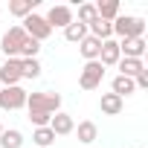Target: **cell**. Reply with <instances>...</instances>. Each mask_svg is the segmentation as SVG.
<instances>
[{
  "mask_svg": "<svg viewBox=\"0 0 148 148\" xmlns=\"http://www.w3.org/2000/svg\"><path fill=\"white\" fill-rule=\"evenodd\" d=\"M96 15L102 18V21H108V23H113L116 18H119V0H99L96 3Z\"/></svg>",
  "mask_w": 148,
  "mask_h": 148,
  "instance_id": "cell-16",
  "label": "cell"
},
{
  "mask_svg": "<svg viewBox=\"0 0 148 148\" xmlns=\"http://www.w3.org/2000/svg\"><path fill=\"white\" fill-rule=\"evenodd\" d=\"M0 148H23V134L18 128H9L0 134Z\"/></svg>",
  "mask_w": 148,
  "mask_h": 148,
  "instance_id": "cell-20",
  "label": "cell"
},
{
  "mask_svg": "<svg viewBox=\"0 0 148 148\" xmlns=\"http://www.w3.org/2000/svg\"><path fill=\"white\" fill-rule=\"evenodd\" d=\"M119 58H122V52H119V41H102V49H99V64L102 67H116L119 64Z\"/></svg>",
  "mask_w": 148,
  "mask_h": 148,
  "instance_id": "cell-9",
  "label": "cell"
},
{
  "mask_svg": "<svg viewBox=\"0 0 148 148\" xmlns=\"http://www.w3.org/2000/svg\"><path fill=\"white\" fill-rule=\"evenodd\" d=\"M35 6H38V0H12V3H9V12H12L15 18H29V15L35 12Z\"/></svg>",
  "mask_w": 148,
  "mask_h": 148,
  "instance_id": "cell-19",
  "label": "cell"
},
{
  "mask_svg": "<svg viewBox=\"0 0 148 148\" xmlns=\"http://www.w3.org/2000/svg\"><path fill=\"white\" fill-rule=\"evenodd\" d=\"M113 35L119 41H128V38H142L145 35V21L142 18H134V15H119L113 21Z\"/></svg>",
  "mask_w": 148,
  "mask_h": 148,
  "instance_id": "cell-1",
  "label": "cell"
},
{
  "mask_svg": "<svg viewBox=\"0 0 148 148\" xmlns=\"http://www.w3.org/2000/svg\"><path fill=\"white\" fill-rule=\"evenodd\" d=\"M21 84V58H6L0 67V87H18Z\"/></svg>",
  "mask_w": 148,
  "mask_h": 148,
  "instance_id": "cell-7",
  "label": "cell"
},
{
  "mask_svg": "<svg viewBox=\"0 0 148 148\" xmlns=\"http://www.w3.org/2000/svg\"><path fill=\"white\" fill-rule=\"evenodd\" d=\"M73 128H76V122H73L70 113H64V110L52 113V119H49V131H52L55 136H67V134H73Z\"/></svg>",
  "mask_w": 148,
  "mask_h": 148,
  "instance_id": "cell-10",
  "label": "cell"
},
{
  "mask_svg": "<svg viewBox=\"0 0 148 148\" xmlns=\"http://www.w3.org/2000/svg\"><path fill=\"white\" fill-rule=\"evenodd\" d=\"M79 134V142H84V145H90V142H96V136H99V128H96V122H79V128H73Z\"/></svg>",
  "mask_w": 148,
  "mask_h": 148,
  "instance_id": "cell-17",
  "label": "cell"
},
{
  "mask_svg": "<svg viewBox=\"0 0 148 148\" xmlns=\"http://www.w3.org/2000/svg\"><path fill=\"white\" fill-rule=\"evenodd\" d=\"M122 105H125V99H119L116 93H102V99H99V108H102L105 116H119Z\"/></svg>",
  "mask_w": 148,
  "mask_h": 148,
  "instance_id": "cell-12",
  "label": "cell"
},
{
  "mask_svg": "<svg viewBox=\"0 0 148 148\" xmlns=\"http://www.w3.org/2000/svg\"><path fill=\"white\" fill-rule=\"evenodd\" d=\"M134 87H136V90H148V70H142L139 76L134 79Z\"/></svg>",
  "mask_w": 148,
  "mask_h": 148,
  "instance_id": "cell-27",
  "label": "cell"
},
{
  "mask_svg": "<svg viewBox=\"0 0 148 148\" xmlns=\"http://www.w3.org/2000/svg\"><path fill=\"white\" fill-rule=\"evenodd\" d=\"M119 52L122 58H139L145 55V38H128V41H119Z\"/></svg>",
  "mask_w": 148,
  "mask_h": 148,
  "instance_id": "cell-11",
  "label": "cell"
},
{
  "mask_svg": "<svg viewBox=\"0 0 148 148\" xmlns=\"http://www.w3.org/2000/svg\"><path fill=\"white\" fill-rule=\"evenodd\" d=\"M26 38H29V35L23 32V26H9V32L0 38V49H3V55H6V58H18Z\"/></svg>",
  "mask_w": 148,
  "mask_h": 148,
  "instance_id": "cell-3",
  "label": "cell"
},
{
  "mask_svg": "<svg viewBox=\"0 0 148 148\" xmlns=\"http://www.w3.org/2000/svg\"><path fill=\"white\" fill-rule=\"evenodd\" d=\"M38 52H41V44L32 41V38H26L23 47H21V55H18V58H38Z\"/></svg>",
  "mask_w": 148,
  "mask_h": 148,
  "instance_id": "cell-25",
  "label": "cell"
},
{
  "mask_svg": "<svg viewBox=\"0 0 148 148\" xmlns=\"http://www.w3.org/2000/svg\"><path fill=\"white\" fill-rule=\"evenodd\" d=\"M87 35H93V38H99V41H110V38H113V23L96 18V21L87 26Z\"/></svg>",
  "mask_w": 148,
  "mask_h": 148,
  "instance_id": "cell-15",
  "label": "cell"
},
{
  "mask_svg": "<svg viewBox=\"0 0 148 148\" xmlns=\"http://www.w3.org/2000/svg\"><path fill=\"white\" fill-rule=\"evenodd\" d=\"M119 76H125V79H136L139 73L145 70V64L139 61V58H119Z\"/></svg>",
  "mask_w": 148,
  "mask_h": 148,
  "instance_id": "cell-14",
  "label": "cell"
},
{
  "mask_svg": "<svg viewBox=\"0 0 148 148\" xmlns=\"http://www.w3.org/2000/svg\"><path fill=\"white\" fill-rule=\"evenodd\" d=\"M49 119H52L49 113H29V122H32L35 128H47V125H49Z\"/></svg>",
  "mask_w": 148,
  "mask_h": 148,
  "instance_id": "cell-26",
  "label": "cell"
},
{
  "mask_svg": "<svg viewBox=\"0 0 148 148\" xmlns=\"http://www.w3.org/2000/svg\"><path fill=\"white\" fill-rule=\"evenodd\" d=\"M99 49H102V41L93 38V35H87V38L79 44V52H82L84 61H99Z\"/></svg>",
  "mask_w": 148,
  "mask_h": 148,
  "instance_id": "cell-13",
  "label": "cell"
},
{
  "mask_svg": "<svg viewBox=\"0 0 148 148\" xmlns=\"http://www.w3.org/2000/svg\"><path fill=\"white\" fill-rule=\"evenodd\" d=\"M32 142H35L38 148H49V145L55 142V134L49 131V125H47V128H35V131H32Z\"/></svg>",
  "mask_w": 148,
  "mask_h": 148,
  "instance_id": "cell-23",
  "label": "cell"
},
{
  "mask_svg": "<svg viewBox=\"0 0 148 148\" xmlns=\"http://www.w3.org/2000/svg\"><path fill=\"white\" fill-rule=\"evenodd\" d=\"M0 134H3V125H0Z\"/></svg>",
  "mask_w": 148,
  "mask_h": 148,
  "instance_id": "cell-28",
  "label": "cell"
},
{
  "mask_svg": "<svg viewBox=\"0 0 148 148\" xmlns=\"http://www.w3.org/2000/svg\"><path fill=\"white\" fill-rule=\"evenodd\" d=\"M23 32H26L32 41H38V44L52 35V29H49V23L44 21V15H35V12H32L29 18H23Z\"/></svg>",
  "mask_w": 148,
  "mask_h": 148,
  "instance_id": "cell-4",
  "label": "cell"
},
{
  "mask_svg": "<svg viewBox=\"0 0 148 148\" xmlns=\"http://www.w3.org/2000/svg\"><path fill=\"white\" fill-rule=\"evenodd\" d=\"M41 76V61L38 58H21V79H38Z\"/></svg>",
  "mask_w": 148,
  "mask_h": 148,
  "instance_id": "cell-22",
  "label": "cell"
},
{
  "mask_svg": "<svg viewBox=\"0 0 148 148\" xmlns=\"http://www.w3.org/2000/svg\"><path fill=\"white\" fill-rule=\"evenodd\" d=\"M26 108H29V113H58V108H61V96L58 93H49V90H44V93H29L26 96Z\"/></svg>",
  "mask_w": 148,
  "mask_h": 148,
  "instance_id": "cell-2",
  "label": "cell"
},
{
  "mask_svg": "<svg viewBox=\"0 0 148 148\" xmlns=\"http://www.w3.org/2000/svg\"><path fill=\"white\" fill-rule=\"evenodd\" d=\"M96 18H99V15H96V3H82V6H79V23L90 26Z\"/></svg>",
  "mask_w": 148,
  "mask_h": 148,
  "instance_id": "cell-24",
  "label": "cell"
},
{
  "mask_svg": "<svg viewBox=\"0 0 148 148\" xmlns=\"http://www.w3.org/2000/svg\"><path fill=\"white\" fill-rule=\"evenodd\" d=\"M102 79H105V67H102L99 61H87V64L82 67L79 84H82V90H96V87L102 84Z\"/></svg>",
  "mask_w": 148,
  "mask_h": 148,
  "instance_id": "cell-5",
  "label": "cell"
},
{
  "mask_svg": "<svg viewBox=\"0 0 148 148\" xmlns=\"http://www.w3.org/2000/svg\"><path fill=\"white\" fill-rule=\"evenodd\" d=\"M110 90H113L119 99H125V96L136 93V87H134V79H125V76H116V79L110 82Z\"/></svg>",
  "mask_w": 148,
  "mask_h": 148,
  "instance_id": "cell-18",
  "label": "cell"
},
{
  "mask_svg": "<svg viewBox=\"0 0 148 148\" xmlns=\"http://www.w3.org/2000/svg\"><path fill=\"white\" fill-rule=\"evenodd\" d=\"M26 90L18 84V87H0V108L3 110H21L26 108Z\"/></svg>",
  "mask_w": 148,
  "mask_h": 148,
  "instance_id": "cell-6",
  "label": "cell"
},
{
  "mask_svg": "<svg viewBox=\"0 0 148 148\" xmlns=\"http://www.w3.org/2000/svg\"><path fill=\"white\" fill-rule=\"evenodd\" d=\"M64 38H67L70 44H82V41L87 38V26H84V23H79V21H73V23L64 29Z\"/></svg>",
  "mask_w": 148,
  "mask_h": 148,
  "instance_id": "cell-21",
  "label": "cell"
},
{
  "mask_svg": "<svg viewBox=\"0 0 148 148\" xmlns=\"http://www.w3.org/2000/svg\"><path fill=\"white\" fill-rule=\"evenodd\" d=\"M44 21L49 23V29H67L76 18H73V9H70V6H52V9L44 15Z\"/></svg>",
  "mask_w": 148,
  "mask_h": 148,
  "instance_id": "cell-8",
  "label": "cell"
}]
</instances>
